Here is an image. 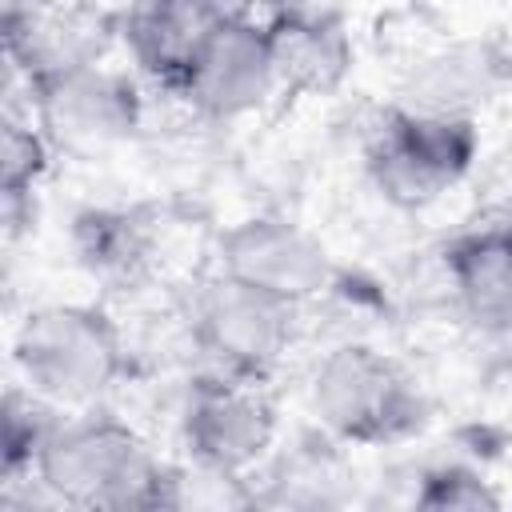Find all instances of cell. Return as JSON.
<instances>
[{
  "label": "cell",
  "instance_id": "11",
  "mask_svg": "<svg viewBox=\"0 0 512 512\" xmlns=\"http://www.w3.org/2000/svg\"><path fill=\"white\" fill-rule=\"evenodd\" d=\"M0 40H4L8 84L20 80L24 92H32L68 72L104 64L108 52L120 44V12L84 0H56L28 28Z\"/></svg>",
  "mask_w": 512,
  "mask_h": 512
},
{
  "label": "cell",
  "instance_id": "17",
  "mask_svg": "<svg viewBox=\"0 0 512 512\" xmlns=\"http://www.w3.org/2000/svg\"><path fill=\"white\" fill-rule=\"evenodd\" d=\"M272 28V24H268ZM280 96H332L352 72V36L340 32H304L272 28Z\"/></svg>",
  "mask_w": 512,
  "mask_h": 512
},
{
  "label": "cell",
  "instance_id": "2",
  "mask_svg": "<svg viewBox=\"0 0 512 512\" xmlns=\"http://www.w3.org/2000/svg\"><path fill=\"white\" fill-rule=\"evenodd\" d=\"M304 400L316 428L344 448H396L432 420L416 372L360 336L336 340L316 356Z\"/></svg>",
  "mask_w": 512,
  "mask_h": 512
},
{
  "label": "cell",
  "instance_id": "10",
  "mask_svg": "<svg viewBox=\"0 0 512 512\" xmlns=\"http://www.w3.org/2000/svg\"><path fill=\"white\" fill-rule=\"evenodd\" d=\"M224 20L220 0H128L120 12V48L140 80L180 96Z\"/></svg>",
  "mask_w": 512,
  "mask_h": 512
},
{
  "label": "cell",
  "instance_id": "6",
  "mask_svg": "<svg viewBox=\"0 0 512 512\" xmlns=\"http://www.w3.org/2000/svg\"><path fill=\"white\" fill-rule=\"evenodd\" d=\"M300 312L304 308L212 268L192 288L184 324L208 368L268 384L296 344Z\"/></svg>",
  "mask_w": 512,
  "mask_h": 512
},
{
  "label": "cell",
  "instance_id": "19",
  "mask_svg": "<svg viewBox=\"0 0 512 512\" xmlns=\"http://www.w3.org/2000/svg\"><path fill=\"white\" fill-rule=\"evenodd\" d=\"M412 504L416 508H464V512H484L500 508L504 496L500 488L468 460H436L416 472L412 484Z\"/></svg>",
  "mask_w": 512,
  "mask_h": 512
},
{
  "label": "cell",
  "instance_id": "1",
  "mask_svg": "<svg viewBox=\"0 0 512 512\" xmlns=\"http://www.w3.org/2000/svg\"><path fill=\"white\" fill-rule=\"evenodd\" d=\"M28 480L52 508H184V468L156 456L152 444L108 408L68 412Z\"/></svg>",
  "mask_w": 512,
  "mask_h": 512
},
{
  "label": "cell",
  "instance_id": "20",
  "mask_svg": "<svg viewBox=\"0 0 512 512\" xmlns=\"http://www.w3.org/2000/svg\"><path fill=\"white\" fill-rule=\"evenodd\" d=\"M272 28H304V32H340L348 28L352 0H264L260 12Z\"/></svg>",
  "mask_w": 512,
  "mask_h": 512
},
{
  "label": "cell",
  "instance_id": "13",
  "mask_svg": "<svg viewBox=\"0 0 512 512\" xmlns=\"http://www.w3.org/2000/svg\"><path fill=\"white\" fill-rule=\"evenodd\" d=\"M444 276L460 316L488 340L512 348V252L496 224L472 228L444 248Z\"/></svg>",
  "mask_w": 512,
  "mask_h": 512
},
{
  "label": "cell",
  "instance_id": "5",
  "mask_svg": "<svg viewBox=\"0 0 512 512\" xmlns=\"http://www.w3.org/2000/svg\"><path fill=\"white\" fill-rule=\"evenodd\" d=\"M176 428L192 468L228 484H248L276 452L280 404L264 380L208 368L188 380Z\"/></svg>",
  "mask_w": 512,
  "mask_h": 512
},
{
  "label": "cell",
  "instance_id": "3",
  "mask_svg": "<svg viewBox=\"0 0 512 512\" xmlns=\"http://www.w3.org/2000/svg\"><path fill=\"white\" fill-rule=\"evenodd\" d=\"M132 352L120 320L96 300H48L12 332V380L64 412L100 408L128 376Z\"/></svg>",
  "mask_w": 512,
  "mask_h": 512
},
{
  "label": "cell",
  "instance_id": "14",
  "mask_svg": "<svg viewBox=\"0 0 512 512\" xmlns=\"http://www.w3.org/2000/svg\"><path fill=\"white\" fill-rule=\"evenodd\" d=\"M76 264L108 288H136L156 264V224L144 208L92 204L68 228Z\"/></svg>",
  "mask_w": 512,
  "mask_h": 512
},
{
  "label": "cell",
  "instance_id": "16",
  "mask_svg": "<svg viewBox=\"0 0 512 512\" xmlns=\"http://www.w3.org/2000/svg\"><path fill=\"white\" fill-rule=\"evenodd\" d=\"M52 140L36 124L28 108L8 104L0 124V204H4V228L16 236L24 220H36V188L52 168Z\"/></svg>",
  "mask_w": 512,
  "mask_h": 512
},
{
  "label": "cell",
  "instance_id": "23",
  "mask_svg": "<svg viewBox=\"0 0 512 512\" xmlns=\"http://www.w3.org/2000/svg\"><path fill=\"white\" fill-rule=\"evenodd\" d=\"M496 228H500V236H504V244H508V252H512V208L504 212V220H500Z\"/></svg>",
  "mask_w": 512,
  "mask_h": 512
},
{
  "label": "cell",
  "instance_id": "4",
  "mask_svg": "<svg viewBox=\"0 0 512 512\" xmlns=\"http://www.w3.org/2000/svg\"><path fill=\"white\" fill-rule=\"evenodd\" d=\"M480 144L476 116L420 112L392 100L368 136L364 172L384 204L420 212L448 196L476 168Z\"/></svg>",
  "mask_w": 512,
  "mask_h": 512
},
{
  "label": "cell",
  "instance_id": "15",
  "mask_svg": "<svg viewBox=\"0 0 512 512\" xmlns=\"http://www.w3.org/2000/svg\"><path fill=\"white\" fill-rule=\"evenodd\" d=\"M264 480V488H252V504H288V508H324L344 504L348 492V464L344 444L332 436H312L292 444L288 452H272V460L252 476Z\"/></svg>",
  "mask_w": 512,
  "mask_h": 512
},
{
  "label": "cell",
  "instance_id": "12",
  "mask_svg": "<svg viewBox=\"0 0 512 512\" xmlns=\"http://www.w3.org/2000/svg\"><path fill=\"white\" fill-rule=\"evenodd\" d=\"M512 84V52L488 36L448 40L420 60L400 80L396 104L420 112H448V116H476Z\"/></svg>",
  "mask_w": 512,
  "mask_h": 512
},
{
  "label": "cell",
  "instance_id": "9",
  "mask_svg": "<svg viewBox=\"0 0 512 512\" xmlns=\"http://www.w3.org/2000/svg\"><path fill=\"white\" fill-rule=\"evenodd\" d=\"M280 96L272 28L264 16H228L192 68L180 100L208 124H236Z\"/></svg>",
  "mask_w": 512,
  "mask_h": 512
},
{
  "label": "cell",
  "instance_id": "22",
  "mask_svg": "<svg viewBox=\"0 0 512 512\" xmlns=\"http://www.w3.org/2000/svg\"><path fill=\"white\" fill-rule=\"evenodd\" d=\"M228 16H260L264 12V0H220Z\"/></svg>",
  "mask_w": 512,
  "mask_h": 512
},
{
  "label": "cell",
  "instance_id": "21",
  "mask_svg": "<svg viewBox=\"0 0 512 512\" xmlns=\"http://www.w3.org/2000/svg\"><path fill=\"white\" fill-rule=\"evenodd\" d=\"M56 0H0V36H12L28 28L36 16H44Z\"/></svg>",
  "mask_w": 512,
  "mask_h": 512
},
{
  "label": "cell",
  "instance_id": "8",
  "mask_svg": "<svg viewBox=\"0 0 512 512\" xmlns=\"http://www.w3.org/2000/svg\"><path fill=\"white\" fill-rule=\"evenodd\" d=\"M24 108L64 156H104L144 128V88L128 68L92 64L24 92Z\"/></svg>",
  "mask_w": 512,
  "mask_h": 512
},
{
  "label": "cell",
  "instance_id": "7",
  "mask_svg": "<svg viewBox=\"0 0 512 512\" xmlns=\"http://www.w3.org/2000/svg\"><path fill=\"white\" fill-rule=\"evenodd\" d=\"M212 268L272 292L296 308L332 296L344 280L332 248L300 220L284 212H252L216 236Z\"/></svg>",
  "mask_w": 512,
  "mask_h": 512
},
{
  "label": "cell",
  "instance_id": "18",
  "mask_svg": "<svg viewBox=\"0 0 512 512\" xmlns=\"http://www.w3.org/2000/svg\"><path fill=\"white\" fill-rule=\"evenodd\" d=\"M64 408L44 400L40 392L24 388L20 380H8L4 388V404H0V448H4V464H0V488L4 484H20L32 476L40 452L48 448V440L56 436V428L64 424Z\"/></svg>",
  "mask_w": 512,
  "mask_h": 512
}]
</instances>
